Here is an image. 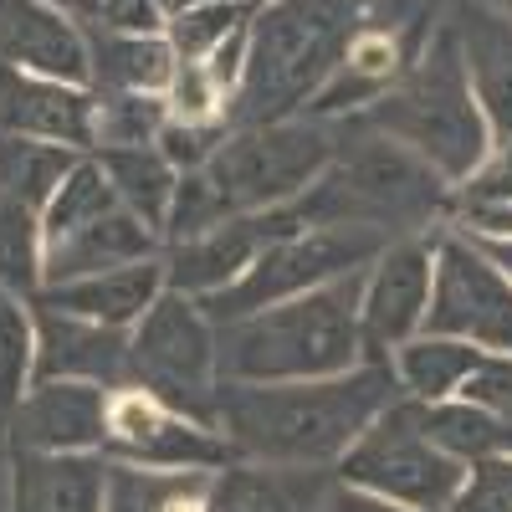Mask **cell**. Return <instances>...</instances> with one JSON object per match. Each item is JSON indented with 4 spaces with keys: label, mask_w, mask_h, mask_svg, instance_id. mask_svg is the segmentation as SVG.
Masks as SVG:
<instances>
[{
    "label": "cell",
    "mask_w": 512,
    "mask_h": 512,
    "mask_svg": "<svg viewBox=\"0 0 512 512\" xmlns=\"http://www.w3.org/2000/svg\"><path fill=\"white\" fill-rule=\"evenodd\" d=\"M164 123H169V103L159 93H98V144H93V154L159 144Z\"/></svg>",
    "instance_id": "31"
},
{
    "label": "cell",
    "mask_w": 512,
    "mask_h": 512,
    "mask_svg": "<svg viewBox=\"0 0 512 512\" xmlns=\"http://www.w3.org/2000/svg\"><path fill=\"white\" fill-rule=\"evenodd\" d=\"M446 512H512V451L466 466Z\"/></svg>",
    "instance_id": "34"
},
{
    "label": "cell",
    "mask_w": 512,
    "mask_h": 512,
    "mask_svg": "<svg viewBox=\"0 0 512 512\" xmlns=\"http://www.w3.org/2000/svg\"><path fill=\"white\" fill-rule=\"evenodd\" d=\"M216 472H144L108 461L103 512H205V492Z\"/></svg>",
    "instance_id": "27"
},
{
    "label": "cell",
    "mask_w": 512,
    "mask_h": 512,
    "mask_svg": "<svg viewBox=\"0 0 512 512\" xmlns=\"http://www.w3.org/2000/svg\"><path fill=\"white\" fill-rule=\"evenodd\" d=\"M477 246H482V251L492 256V262H497V267L507 272V282H512V241H477Z\"/></svg>",
    "instance_id": "40"
},
{
    "label": "cell",
    "mask_w": 512,
    "mask_h": 512,
    "mask_svg": "<svg viewBox=\"0 0 512 512\" xmlns=\"http://www.w3.org/2000/svg\"><path fill=\"white\" fill-rule=\"evenodd\" d=\"M456 210V185L400 139L379 134L359 118H338V154L308 195L292 200L303 226H359L379 236H425Z\"/></svg>",
    "instance_id": "2"
},
{
    "label": "cell",
    "mask_w": 512,
    "mask_h": 512,
    "mask_svg": "<svg viewBox=\"0 0 512 512\" xmlns=\"http://www.w3.org/2000/svg\"><path fill=\"white\" fill-rule=\"evenodd\" d=\"M175 6H195V0H175Z\"/></svg>",
    "instance_id": "43"
},
{
    "label": "cell",
    "mask_w": 512,
    "mask_h": 512,
    "mask_svg": "<svg viewBox=\"0 0 512 512\" xmlns=\"http://www.w3.org/2000/svg\"><path fill=\"white\" fill-rule=\"evenodd\" d=\"M364 26V0H272L251 11V52L226 128L303 118Z\"/></svg>",
    "instance_id": "4"
},
{
    "label": "cell",
    "mask_w": 512,
    "mask_h": 512,
    "mask_svg": "<svg viewBox=\"0 0 512 512\" xmlns=\"http://www.w3.org/2000/svg\"><path fill=\"white\" fill-rule=\"evenodd\" d=\"M57 6H67V0H57Z\"/></svg>",
    "instance_id": "45"
},
{
    "label": "cell",
    "mask_w": 512,
    "mask_h": 512,
    "mask_svg": "<svg viewBox=\"0 0 512 512\" xmlns=\"http://www.w3.org/2000/svg\"><path fill=\"white\" fill-rule=\"evenodd\" d=\"M0 67L93 88L88 31L57 0H0Z\"/></svg>",
    "instance_id": "18"
},
{
    "label": "cell",
    "mask_w": 512,
    "mask_h": 512,
    "mask_svg": "<svg viewBox=\"0 0 512 512\" xmlns=\"http://www.w3.org/2000/svg\"><path fill=\"white\" fill-rule=\"evenodd\" d=\"M164 256L154 262H134V267H113V272H98V277H82V282H62V287H41L36 297L52 303L62 313H77L88 323H103V328H134L159 297H164Z\"/></svg>",
    "instance_id": "23"
},
{
    "label": "cell",
    "mask_w": 512,
    "mask_h": 512,
    "mask_svg": "<svg viewBox=\"0 0 512 512\" xmlns=\"http://www.w3.org/2000/svg\"><path fill=\"white\" fill-rule=\"evenodd\" d=\"M36 318V374L31 384L77 379V384H103V390H128V333L103 328L77 313H62L52 303L31 297Z\"/></svg>",
    "instance_id": "19"
},
{
    "label": "cell",
    "mask_w": 512,
    "mask_h": 512,
    "mask_svg": "<svg viewBox=\"0 0 512 512\" xmlns=\"http://www.w3.org/2000/svg\"><path fill=\"white\" fill-rule=\"evenodd\" d=\"M67 11L82 26H103V31H139L154 36L169 26V11L159 0H67Z\"/></svg>",
    "instance_id": "35"
},
{
    "label": "cell",
    "mask_w": 512,
    "mask_h": 512,
    "mask_svg": "<svg viewBox=\"0 0 512 512\" xmlns=\"http://www.w3.org/2000/svg\"><path fill=\"white\" fill-rule=\"evenodd\" d=\"M400 400V379L384 359L349 374L303 384H221V436L236 461L256 466H338L349 446Z\"/></svg>",
    "instance_id": "1"
},
{
    "label": "cell",
    "mask_w": 512,
    "mask_h": 512,
    "mask_svg": "<svg viewBox=\"0 0 512 512\" xmlns=\"http://www.w3.org/2000/svg\"><path fill=\"white\" fill-rule=\"evenodd\" d=\"M338 154V123L323 118H282L231 128L216 159L205 164V180L221 190L231 216H262L282 210L323 175Z\"/></svg>",
    "instance_id": "7"
},
{
    "label": "cell",
    "mask_w": 512,
    "mask_h": 512,
    "mask_svg": "<svg viewBox=\"0 0 512 512\" xmlns=\"http://www.w3.org/2000/svg\"><path fill=\"white\" fill-rule=\"evenodd\" d=\"M159 6H164V11H175V0H159Z\"/></svg>",
    "instance_id": "42"
},
{
    "label": "cell",
    "mask_w": 512,
    "mask_h": 512,
    "mask_svg": "<svg viewBox=\"0 0 512 512\" xmlns=\"http://www.w3.org/2000/svg\"><path fill=\"white\" fill-rule=\"evenodd\" d=\"M36 374V318L31 297L0 292V415H16Z\"/></svg>",
    "instance_id": "29"
},
{
    "label": "cell",
    "mask_w": 512,
    "mask_h": 512,
    "mask_svg": "<svg viewBox=\"0 0 512 512\" xmlns=\"http://www.w3.org/2000/svg\"><path fill=\"white\" fill-rule=\"evenodd\" d=\"M502 6H507V11H512V0H502Z\"/></svg>",
    "instance_id": "44"
},
{
    "label": "cell",
    "mask_w": 512,
    "mask_h": 512,
    "mask_svg": "<svg viewBox=\"0 0 512 512\" xmlns=\"http://www.w3.org/2000/svg\"><path fill=\"white\" fill-rule=\"evenodd\" d=\"M446 21L456 31L492 149H507L512 144V11L502 0H451Z\"/></svg>",
    "instance_id": "20"
},
{
    "label": "cell",
    "mask_w": 512,
    "mask_h": 512,
    "mask_svg": "<svg viewBox=\"0 0 512 512\" xmlns=\"http://www.w3.org/2000/svg\"><path fill=\"white\" fill-rule=\"evenodd\" d=\"M425 333L466 338L482 354H512V282L461 231H441L436 241V282H431Z\"/></svg>",
    "instance_id": "12"
},
{
    "label": "cell",
    "mask_w": 512,
    "mask_h": 512,
    "mask_svg": "<svg viewBox=\"0 0 512 512\" xmlns=\"http://www.w3.org/2000/svg\"><path fill=\"white\" fill-rule=\"evenodd\" d=\"M461 400H472V405L492 410L502 425H512V354H487L482 369L466 379Z\"/></svg>",
    "instance_id": "37"
},
{
    "label": "cell",
    "mask_w": 512,
    "mask_h": 512,
    "mask_svg": "<svg viewBox=\"0 0 512 512\" xmlns=\"http://www.w3.org/2000/svg\"><path fill=\"white\" fill-rule=\"evenodd\" d=\"M436 241L441 231L400 236L364 267V297H359V328H364V359H384L415 333H425L431 313V282H436Z\"/></svg>",
    "instance_id": "14"
},
{
    "label": "cell",
    "mask_w": 512,
    "mask_h": 512,
    "mask_svg": "<svg viewBox=\"0 0 512 512\" xmlns=\"http://www.w3.org/2000/svg\"><path fill=\"white\" fill-rule=\"evenodd\" d=\"M128 384L169 410H180L210 431H221V359L216 323L185 292H164L159 303L128 328Z\"/></svg>",
    "instance_id": "8"
},
{
    "label": "cell",
    "mask_w": 512,
    "mask_h": 512,
    "mask_svg": "<svg viewBox=\"0 0 512 512\" xmlns=\"http://www.w3.org/2000/svg\"><path fill=\"white\" fill-rule=\"evenodd\" d=\"M333 466H256L231 461L210 477L205 512H323V497L333 492Z\"/></svg>",
    "instance_id": "21"
},
{
    "label": "cell",
    "mask_w": 512,
    "mask_h": 512,
    "mask_svg": "<svg viewBox=\"0 0 512 512\" xmlns=\"http://www.w3.org/2000/svg\"><path fill=\"white\" fill-rule=\"evenodd\" d=\"M246 21H251L246 0H195V6H175V11H169L164 36H169V47H175L180 62H205Z\"/></svg>",
    "instance_id": "30"
},
{
    "label": "cell",
    "mask_w": 512,
    "mask_h": 512,
    "mask_svg": "<svg viewBox=\"0 0 512 512\" xmlns=\"http://www.w3.org/2000/svg\"><path fill=\"white\" fill-rule=\"evenodd\" d=\"M0 134L57 144V149H72V154H93V144H98V93L0 67Z\"/></svg>",
    "instance_id": "17"
},
{
    "label": "cell",
    "mask_w": 512,
    "mask_h": 512,
    "mask_svg": "<svg viewBox=\"0 0 512 512\" xmlns=\"http://www.w3.org/2000/svg\"><path fill=\"white\" fill-rule=\"evenodd\" d=\"M108 456H41L16 451L11 512H103Z\"/></svg>",
    "instance_id": "22"
},
{
    "label": "cell",
    "mask_w": 512,
    "mask_h": 512,
    "mask_svg": "<svg viewBox=\"0 0 512 512\" xmlns=\"http://www.w3.org/2000/svg\"><path fill=\"white\" fill-rule=\"evenodd\" d=\"M420 425L446 456H456L461 466H477L487 456H507L512 451V425H502L492 410L472 405V400H441V405H420Z\"/></svg>",
    "instance_id": "28"
},
{
    "label": "cell",
    "mask_w": 512,
    "mask_h": 512,
    "mask_svg": "<svg viewBox=\"0 0 512 512\" xmlns=\"http://www.w3.org/2000/svg\"><path fill=\"white\" fill-rule=\"evenodd\" d=\"M359 123L400 139L405 149H415L446 185H466L492 159L487 118L477 108L472 77H466L456 31H451L446 16L436 21L420 57L405 67V77L374 108H364Z\"/></svg>",
    "instance_id": "5"
},
{
    "label": "cell",
    "mask_w": 512,
    "mask_h": 512,
    "mask_svg": "<svg viewBox=\"0 0 512 512\" xmlns=\"http://www.w3.org/2000/svg\"><path fill=\"white\" fill-rule=\"evenodd\" d=\"M333 472H338V482L374 492L384 502H400L410 512H446L466 477V466L425 436L420 405L400 395L390 410L374 415V425L349 446V456Z\"/></svg>",
    "instance_id": "10"
},
{
    "label": "cell",
    "mask_w": 512,
    "mask_h": 512,
    "mask_svg": "<svg viewBox=\"0 0 512 512\" xmlns=\"http://www.w3.org/2000/svg\"><path fill=\"white\" fill-rule=\"evenodd\" d=\"M482 349L466 338H446V333H415L410 344H400L390 354V369L400 379V395L415 405H441L456 400L466 390V379L482 369Z\"/></svg>",
    "instance_id": "25"
},
{
    "label": "cell",
    "mask_w": 512,
    "mask_h": 512,
    "mask_svg": "<svg viewBox=\"0 0 512 512\" xmlns=\"http://www.w3.org/2000/svg\"><path fill=\"white\" fill-rule=\"evenodd\" d=\"M164 103L175 123H226V93L210 82L205 62H180L164 88Z\"/></svg>",
    "instance_id": "33"
},
{
    "label": "cell",
    "mask_w": 512,
    "mask_h": 512,
    "mask_svg": "<svg viewBox=\"0 0 512 512\" xmlns=\"http://www.w3.org/2000/svg\"><path fill=\"white\" fill-rule=\"evenodd\" d=\"M246 6H251V11H262V6H272V0H246Z\"/></svg>",
    "instance_id": "41"
},
{
    "label": "cell",
    "mask_w": 512,
    "mask_h": 512,
    "mask_svg": "<svg viewBox=\"0 0 512 512\" xmlns=\"http://www.w3.org/2000/svg\"><path fill=\"white\" fill-rule=\"evenodd\" d=\"M103 456L123 466H144V472H221L236 461L221 431L169 410L164 400L134 390V384L113 390Z\"/></svg>",
    "instance_id": "13"
},
{
    "label": "cell",
    "mask_w": 512,
    "mask_h": 512,
    "mask_svg": "<svg viewBox=\"0 0 512 512\" xmlns=\"http://www.w3.org/2000/svg\"><path fill=\"white\" fill-rule=\"evenodd\" d=\"M108 405L113 390H103V384H77V379L31 384L11 415V441L16 451H41V456H103Z\"/></svg>",
    "instance_id": "16"
},
{
    "label": "cell",
    "mask_w": 512,
    "mask_h": 512,
    "mask_svg": "<svg viewBox=\"0 0 512 512\" xmlns=\"http://www.w3.org/2000/svg\"><path fill=\"white\" fill-rule=\"evenodd\" d=\"M231 128L226 123H164L159 134V154L180 169V175H195V169H205L210 159H216V149L226 144Z\"/></svg>",
    "instance_id": "36"
},
{
    "label": "cell",
    "mask_w": 512,
    "mask_h": 512,
    "mask_svg": "<svg viewBox=\"0 0 512 512\" xmlns=\"http://www.w3.org/2000/svg\"><path fill=\"white\" fill-rule=\"evenodd\" d=\"M93 159L103 164L113 195L134 210L149 231H159V241H164V221H169V200H175L180 169L159 154V144H144V149H103Z\"/></svg>",
    "instance_id": "26"
},
{
    "label": "cell",
    "mask_w": 512,
    "mask_h": 512,
    "mask_svg": "<svg viewBox=\"0 0 512 512\" xmlns=\"http://www.w3.org/2000/svg\"><path fill=\"white\" fill-rule=\"evenodd\" d=\"M154 256H159V231H149L113 195L103 164L93 154H82L47 205V226H41V287L82 282V277H98L113 267L154 262Z\"/></svg>",
    "instance_id": "6"
},
{
    "label": "cell",
    "mask_w": 512,
    "mask_h": 512,
    "mask_svg": "<svg viewBox=\"0 0 512 512\" xmlns=\"http://www.w3.org/2000/svg\"><path fill=\"white\" fill-rule=\"evenodd\" d=\"M292 231H303V221L292 216V205L262 210V216H231L216 231H205L195 241H180V246L164 251V287L205 303V297L236 287L256 256H262L272 241L292 236Z\"/></svg>",
    "instance_id": "15"
},
{
    "label": "cell",
    "mask_w": 512,
    "mask_h": 512,
    "mask_svg": "<svg viewBox=\"0 0 512 512\" xmlns=\"http://www.w3.org/2000/svg\"><path fill=\"white\" fill-rule=\"evenodd\" d=\"M246 52H251V21L236 31V36H226L216 52L205 57V72H210V82L226 93V103H231V93L241 88V72H246Z\"/></svg>",
    "instance_id": "38"
},
{
    "label": "cell",
    "mask_w": 512,
    "mask_h": 512,
    "mask_svg": "<svg viewBox=\"0 0 512 512\" xmlns=\"http://www.w3.org/2000/svg\"><path fill=\"white\" fill-rule=\"evenodd\" d=\"M221 221H231V210H226L221 190L205 180V169H195V175H180V185H175V200H169L164 241H169V246L195 241V236H205V231H216Z\"/></svg>",
    "instance_id": "32"
},
{
    "label": "cell",
    "mask_w": 512,
    "mask_h": 512,
    "mask_svg": "<svg viewBox=\"0 0 512 512\" xmlns=\"http://www.w3.org/2000/svg\"><path fill=\"white\" fill-rule=\"evenodd\" d=\"M390 246V236L379 231H359V226H303L282 241H272L256 262L246 267V277L216 297H205V318L210 323H236V318H251L262 308H277V303H292L303 292H318L349 272H364L374 256Z\"/></svg>",
    "instance_id": "9"
},
{
    "label": "cell",
    "mask_w": 512,
    "mask_h": 512,
    "mask_svg": "<svg viewBox=\"0 0 512 512\" xmlns=\"http://www.w3.org/2000/svg\"><path fill=\"white\" fill-rule=\"evenodd\" d=\"M88 31V67H93V93H159L169 88L180 57L169 47V36H139V31H103V26H82Z\"/></svg>",
    "instance_id": "24"
},
{
    "label": "cell",
    "mask_w": 512,
    "mask_h": 512,
    "mask_svg": "<svg viewBox=\"0 0 512 512\" xmlns=\"http://www.w3.org/2000/svg\"><path fill=\"white\" fill-rule=\"evenodd\" d=\"M82 154L0 134V292H41V226L67 169Z\"/></svg>",
    "instance_id": "11"
},
{
    "label": "cell",
    "mask_w": 512,
    "mask_h": 512,
    "mask_svg": "<svg viewBox=\"0 0 512 512\" xmlns=\"http://www.w3.org/2000/svg\"><path fill=\"white\" fill-rule=\"evenodd\" d=\"M364 272L216 328L221 384H303L364 364Z\"/></svg>",
    "instance_id": "3"
},
{
    "label": "cell",
    "mask_w": 512,
    "mask_h": 512,
    "mask_svg": "<svg viewBox=\"0 0 512 512\" xmlns=\"http://www.w3.org/2000/svg\"><path fill=\"white\" fill-rule=\"evenodd\" d=\"M323 512H410V507L384 502V497H374V492H359V487H349V482H333V492L323 497Z\"/></svg>",
    "instance_id": "39"
}]
</instances>
